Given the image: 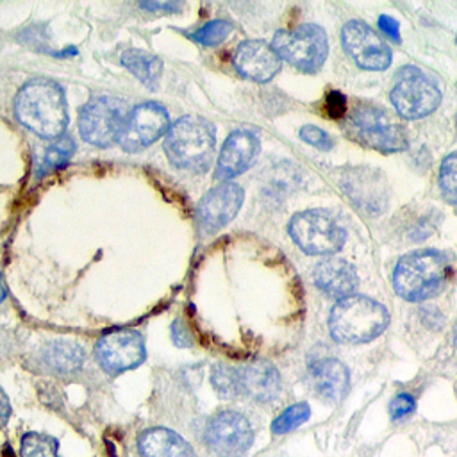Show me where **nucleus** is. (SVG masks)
<instances>
[{
  "instance_id": "obj_1",
  "label": "nucleus",
  "mask_w": 457,
  "mask_h": 457,
  "mask_svg": "<svg viewBox=\"0 0 457 457\" xmlns=\"http://www.w3.org/2000/svg\"><path fill=\"white\" fill-rule=\"evenodd\" d=\"M18 122L41 138L57 140L68 125L63 88L50 79H34L23 86L14 100Z\"/></svg>"
},
{
  "instance_id": "obj_2",
  "label": "nucleus",
  "mask_w": 457,
  "mask_h": 457,
  "mask_svg": "<svg viewBox=\"0 0 457 457\" xmlns=\"http://www.w3.org/2000/svg\"><path fill=\"white\" fill-rule=\"evenodd\" d=\"M215 127L200 116H182L167 132L164 152L176 168L204 171L215 156Z\"/></svg>"
},
{
  "instance_id": "obj_3",
  "label": "nucleus",
  "mask_w": 457,
  "mask_h": 457,
  "mask_svg": "<svg viewBox=\"0 0 457 457\" xmlns=\"http://www.w3.org/2000/svg\"><path fill=\"white\" fill-rule=\"evenodd\" d=\"M390 312L368 297L352 295L336 304L329 317L330 334L341 343H366L384 332Z\"/></svg>"
},
{
  "instance_id": "obj_4",
  "label": "nucleus",
  "mask_w": 457,
  "mask_h": 457,
  "mask_svg": "<svg viewBox=\"0 0 457 457\" xmlns=\"http://www.w3.org/2000/svg\"><path fill=\"white\" fill-rule=\"evenodd\" d=\"M450 275L449 259L436 251L405 255L395 268V290L409 302H422L440 293Z\"/></svg>"
},
{
  "instance_id": "obj_5",
  "label": "nucleus",
  "mask_w": 457,
  "mask_h": 457,
  "mask_svg": "<svg viewBox=\"0 0 457 457\" xmlns=\"http://www.w3.org/2000/svg\"><path fill=\"white\" fill-rule=\"evenodd\" d=\"M272 47L281 59L306 74L320 70L329 56V40L326 31L318 25H300L295 31H279Z\"/></svg>"
},
{
  "instance_id": "obj_6",
  "label": "nucleus",
  "mask_w": 457,
  "mask_h": 457,
  "mask_svg": "<svg viewBox=\"0 0 457 457\" xmlns=\"http://www.w3.org/2000/svg\"><path fill=\"white\" fill-rule=\"evenodd\" d=\"M441 93L416 66H404L396 74L392 102L396 113L409 120L423 118L440 106Z\"/></svg>"
},
{
  "instance_id": "obj_7",
  "label": "nucleus",
  "mask_w": 457,
  "mask_h": 457,
  "mask_svg": "<svg viewBox=\"0 0 457 457\" xmlns=\"http://www.w3.org/2000/svg\"><path fill=\"white\" fill-rule=\"evenodd\" d=\"M129 116L125 102L113 97H95L81 109L79 131L83 140L95 147H109L120 140Z\"/></svg>"
},
{
  "instance_id": "obj_8",
  "label": "nucleus",
  "mask_w": 457,
  "mask_h": 457,
  "mask_svg": "<svg viewBox=\"0 0 457 457\" xmlns=\"http://www.w3.org/2000/svg\"><path fill=\"white\" fill-rule=\"evenodd\" d=\"M290 234L304 252L312 255L334 254L345 243V231L334 218L321 211L295 215L290 222Z\"/></svg>"
},
{
  "instance_id": "obj_9",
  "label": "nucleus",
  "mask_w": 457,
  "mask_h": 457,
  "mask_svg": "<svg viewBox=\"0 0 457 457\" xmlns=\"http://www.w3.org/2000/svg\"><path fill=\"white\" fill-rule=\"evenodd\" d=\"M168 129L170 116L164 106L158 102H143L129 111L118 143L125 152H140L158 141Z\"/></svg>"
},
{
  "instance_id": "obj_10",
  "label": "nucleus",
  "mask_w": 457,
  "mask_h": 457,
  "mask_svg": "<svg viewBox=\"0 0 457 457\" xmlns=\"http://www.w3.org/2000/svg\"><path fill=\"white\" fill-rule=\"evenodd\" d=\"M95 356L104 372L118 375L140 366L145 361V341L136 330L116 329L102 336L95 348Z\"/></svg>"
},
{
  "instance_id": "obj_11",
  "label": "nucleus",
  "mask_w": 457,
  "mask_h": 457,
  "mask_svg": "<svg viewBox=\"0 0 457 457\" xmlns=\"http://www.w3.org/2000/svg\"><path fill=\"white\" fill-rule=\"evenodd\" d=\"M206 441L220 457H240L252 447L251 422L236 411H220L207 422Z\"/></svg>"
},
{
  "instance_id": "obj_12",
  "label": "nucleus",
  "mask_w": 457,
  "mask_h": 457,
  "mask_svg": "<svg viewBox=\"0 0 457 457\" xmlns=\"http://www.w3.org/2000/svg\"><path fill=\"white\" fill-rule=\"evenodd\" d=\"M352 125L366 145L374 147L381 152H398L405 149V136L402 129L387 118V114L379 107L361 106L352 116Z\"/></svg>"
},
{
  "instance_id": "obj_13",
  "label": "nucleus",
  "mask_w": 457,
  "mask_h": 457,
  "mask_svg": "<svg viewBox=\"0 0 457 457\" xmlns=\"http://www.w3.org/2000/svg\"><path fill=\"white\" fill-rule=\"evenodd\" d=\"M343 47L361 68L386 70L392 65V50L366 23L352 20L343 27Z\"/></svg>"
},
{
  "instance_id": "obj_14",
  "label": "nucleus",
  "mask_w": 457,
  "mask_h": 457,
  "mask_svg": "<svg viewBox=\"0 0 457 457\" xmlns=\"http://www.w3.org/2000/svg\"><path fill=\"white\" fill-rule=\"evenodd\" d=\"M245 191L240 184L225 182L213 188L197 207V224L204 233H216L236 218L243 206Z\"/></svg>"
},
{
  "instance_id": "obj_15",
  "label": "nucleus",
  "mask_w": 457,
  "mask_h": 457,
  "mask_svg": "<svg viewBox=\"0 0 457 457\" xmlns=\"http://www.w3.org/2000/svg\"><path fill=\"white\" fill-rule=\"evenodd\" d=\"M261 143L255 132L246 129H237L225 140L220 158L216 163V177L222 180H231L242 176L243 171L254 164L259 154Z\"/></svg>"
},
{
  "instance_id": "obj_16",
  "label": "nucleus",
  "mask_w": 457,
  "mask_h": 457,
  "mask_svg": "<svg viewBox=\"0 0 457 457\" xmlns=\"http://www.w3.org/2000/svg\"><path fill=\"white\" fill-rule=\"evenodd\" d=\"M234 66L246 79L268 83L281 70V57L266 41H243L234 52Z\"/></svg>"
},
{
  "instance_id": "obj_17",
  "label": "nucleus",
  "mask_w": 457,
  "mask_h": 457,
  "mask_svg": "<svg viewBox=\"0 0 457 457\" xmlns=\"http://www.w3.org/2000/svg\"><path fill=\"white\" fill-rule=\"evenodd\" d=\"M237 370V390L255 402H270L281 392V375L268 361H252Z\"/></svg>"
},
{
  "instance_id": "obj_18",
  "label": "nucleus",
  "mask_w": 457,
  "mask_h": 457,
  "mask_svg": "<svg viewBox=\"0 0 457 457\" xmlns=\"http://www.w3.org/2000/svg\"><path fill=\"white\" fill-rule=\"evenodd\" d=\"M312 279L323 293L339 300L352 297L359 284L356 268L339 257H329L318 263L312 272Z\"/></svg>"
},
{
  "instance_id": "obj_19",
  "label": "nucleus",
  "mask_w": 457,
  "mask_h": 457,
  "mask_svg": "<svg viewBox=\"0 0 457 457\" xmlns=\"http://www.w3.org/2000/svg\"><path fill=\"white\" fill-rule=\"evenodd\" d=\"M312 387L326 400L338 402L348 390V372L341 361L334 357L315 361L309 368Z\"/></svg>"
},
{
  "instance_id": "obj_20",
  "label": "nucleus",
  "mask_w": 457,
  "mask_h": 457,
  "mask_svg": "<svg viewBox=\"0 0 457 457\" xmlns=\"http://www.w3.org/2000/svg\"><path fill=\"white\" fill-rule=\"evenodd\" d=\"M140 452L143 457H197L184 438L163 427L149 429L140 436Z\"/></svg>"
},
{
  "instance_id": "obj_21",
  "label": "nucleus",
  "mask_w": 457,
  "mask_h": 457,
  "mask_svg": "<svg viewBox=\"0 0 457 457\" xmlns=\"http://www.w3.org/2000/svg\"><path fill=\"white\" fill-rule=\"evenodd\" d=\"M120 61L132 75H136L141 83L147 84V88H158L161 74H163V63L158 56L131 49L122 54Z\"/></svg>"
},
{
  "instance_id": "obj_22",
  "label": "nucleus",
  "mask_w": 457,
  "mask_h": 457,
  "mask_svg": "<svg viewBox=\"0 0 457 457\" xmlns=\"http://www.w3.org/2000/svg\"><path fill=\"white\" fill-rule=\"evenodd\" d=\"M84 348L74 341H52L43 350V359L56 372L72 374L84 363Z\"/></svg>"
},
{
  "instance_id": "obj_23",
  "label": "nucleus",
  "mask_w": 457,
  "mask_h": 457,
  "mask_svg": "<svg viewBox=\"0 0 457 457\" xmlns=\"http://www.w3.org/2000/svg\"><path fill=\"white\" fill-rule=\"evenodd\" d=\"M75 152V143L72 138L61 136L54 140V143H50V147L45 150L43 159H41L40 164V176L45 173H50V171L57 170V168L65 167L70 158Z\"/></svg>"
},
{
  "instance_id": "obj_24",
  "label": "nucleus",
  "mask_w": 457,
  "mask_h": 457,
  "mask_svg": "<svg viewBox=\"0 0 457 457\" xmlns=\"http://www.w3.org/2000/svg\"><path fill=\"white\" fill-rule=\"evenodd\" d=\"M22 457H59V443L56 438L41 432H27L20 445Z\"/></svg>"
},
{
  "instance_id": "obj_25",
  "label": "nucleus",
  "mask_w": 457,
  "mask_h": 457,
  "mask_svg": "<svg viewBox=\"0 0 457 457\" xmlns=\"http://www.w3.org/2000/svg\"><path fill=\"white\" fill-rule=\"evenodd\" d=\"M311 416V407L306 402L293 404L288 409H284L272 423L273 434H286V432L295 431L297 427L304 425Z\"/></svg>"
},
{
  "instance_id": "obj_26",
  "label": "nucleus",
  "mask_w": 457,
  "mask_h": 457,
  "mask_svg": "<svg viewBox=\"0 0 457 457\" xmlns=\"http://www.w3.org/2000/svg\"><path fill=\"white\" fill-rule=\"evenodd\" d=\"M231 32H233V25H231V23L225 22V20H213V22L200 27L197 32H193L191 38L200 45L215 47V45L224 43Z\"/></svg>"
},
{
  "instance_id": "obj_27",
  "label": "nucleus",
  "mask_w": 457,
  "mask_h": 457,
  "mask_svg": "<svg viewBox=\"0 0 457 457\" xmlns=\"http://www.w3.org/2000/svg\"><path fill=\"white\" fill-rule=\"evenodd\" d=\"M211 383L218 395L224 398H233V396L240 395L237 390V370L233 366L227 365H216L213 368L211 374Z\"/></svg>"
},
{
  "instance_id": "obj_28",
  "label": "nucleus",
  "mask_w": 457,
  "mask_h": 457,
  "mask_svg": "<svg viewBox=\"0 0 457 457\" xmlns=\"http://www.w3.org/2000/svg\"><path fill=\"white\" fill-rule=\"evenodd\" d=\"M440 186L443 197L450 204H456L457 206V154L449 156L441 163Z\"/></svg>"
},
{
  "instance_id": "obj_29",
  "label": "nucleus",
  "mask_w": 457,
  "mask_h": 457,
  "mask_svg": "<svg viewBox=\"0 0 457 457\" xmlns=\"http://www.w3.org/2000/svg\"><path fill=\"white\" fill-rule=\"evenodd\" d=\"M300 138L306 143L320 150L332 149V138L326 131H321L320 127H315V125H306V127L300 129Z\"/></svg>"
},
{
  "instance_id": "obj_30",
  "label": "nucleus",
  "mask_w": 457,
  "mask_h": 457,
  "mask_svg": "<svg viewBox=\"0 0 457 457\" xmlns=\"http://www.w3.org/2000/svg\"><path fill=\"white\" fill-rule=\"evenodd\" d=\"M414 409H416V400L409 393H400L390 404V414H392L393 420H400V418H405L414 413Z\"/></svg>"
},
{
  "instance_id": "obj_31",
  "label": "nucleus",
  "mask_w": 457,
  "mask_h": 457,
  "mask_svg": "<svg viewBox=\"0 0 457 457\" xmlns=\"http://www.w3.org/2000/svg\"><path fill=\"white\" fill-rule=\"evenodd\" d=\"M326 109L330 118H341L347 113V100L339 92H330L326 98Z\"/></svg>"
},
{
  "instance_id": "obj_32",
  "label": "nucleus",
  "mask_w": 457,
  "mask_h": 457,
  "mask_svg": "<svg viewBox=\"0 0 457 457\" xmlns=\"http://www.w3.org/2000/svg\"><path fill=\"white\" fill-rule=\"evenodd\" d=\"M171 338H173L176 345H179V347H189V345L193 343L191 332H189L188 327L180 320H177L176 323H173V327H171Z\"/></svg>"
},
{
  "instance_id": "obj_33",
  "label": "nucleus",
  "mask_w": 457,
  "mask_h": 457,
  "mask_svg": "<svg viewBox=\"0 0 457 457\" xmlns=\"http://www.w3.org/2000/svg\"><path fill=\"white\" fill-rule=\"evenodd\" d=\"M379 27H381V31H383L386 36H390L393 41H396V43L402 41V38H400L398 22H396L395 18L387 17V14H383V17L379 18Z\"/></svg>"
},
{
  "instance_id": "obj_34",
  "label": "nucleus",
  "mask_w": 457,
  "mask_h": 457,
  "mask_svg": "<svg viewBox=\"0 0 457 457\" xmlns=\"http://www.w3.org/2000/svg\"><path fill=\"white\" fill-rule=\"evenodd\" d=\"M9 416H11V404H9V398L4 390L0 387V429L8 423Z\"/></svg>"
},
{
  "instance_id": "obj_35",
  "label": "nucleus",
  "mask_w": 457,
  "mask_h": 457,
  "mask_svg": "<svg viewBox=\"0 0 457 457\" xmlns=\"http://www.w3.org/2000/svg\"><path fill=\"white\" fill-rule=\"evenodd\" d=\"M141 6L150 11H170V13L180 9L179 2H143Z\"/></svg>"
},
{
  "instance_id": "obj_36",
  "label": "nucleus",
  "mask_w": 457,
  "mask_h": 457,
  "mask_svg": "<svg viewBox=\"0 0 457 457\" xmlns=\"http://www.w3.org/2000/svg\"><path fill=\"white\" fill-rule=\"evenodd\" d=\"M6 299V286H4V281H2V277H0V304H2V300Z\"/></svg>"
},
{
  "instance_id": "obj_37",
  "label": "nucleus",
  "mask_w": 457,
  "mask_h": 457,
  "mask_svg": "<svg viewBox=\"0 0 457 457\" xmlns=\"http://www.w3.org/2000/svg\"><path fill=\"white\" fill-rule=\"evenodd\" d=\"M454 339H456V347H457V323H456V330H454Z\"/></svg>"
}]
</instances>
